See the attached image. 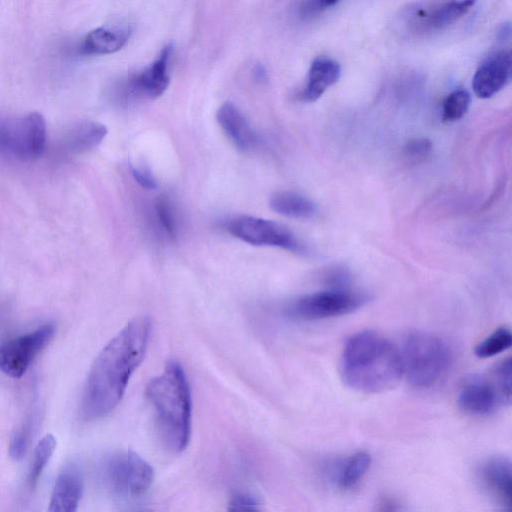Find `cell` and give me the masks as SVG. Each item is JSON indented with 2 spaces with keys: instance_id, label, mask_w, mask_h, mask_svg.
<instances>
[{
  "instance_id": "obj_1",
  "label": "cell",
  "mask_w": 512,
  "mask_h": 512,
  "mask_svg": "<svg viewBox=\"0 0 512 512\" xmlns=\"http://www.w3.org/2000/svg\"><path fill=\"white\" fill-rule=\"evenodd\" d=\"M150 332L148 317L135 318L99 352L83 393L82 411L87 418L104 417L120 402L132 374L144 358Z\"/></svg>"
},
{
  "instance_id": "obj_2",
  "label": "cell",
  "mask_w": 512,
  "mask_h": 512,
  "mask_svg": "<svg viewBox=\"0 0 512 512\" xmlns=\"http://www.w3.org/2000/svg\"><path fill=\"white\" fill-rule=\"evenodd\" d=\"M340 374L355 391H386L403 377L399 348L376 331H359L344 344Z\"/></svg>"
},
{
  "instance_id": "obj_3",
  "label": "cell",
  "mask_w": 512,
  "mask_h": 512,
  "mask_svg": "<svg viewBox=\"0 0 512 512\" xmlns=\"http://www.w3.org/2000/svg\"><path fill=\"white\" fill-rule=\"evenodd\" d=\"M145 394L154 409L164 445L172 452L185 449L190 436L191 395L181 365L170 361L163 372L147 384Z\"/></svg>"
},
{
  "instance_id": "obj_4",
  "label": "cell",
  "mask_w": 512,
  "mask_h": 512,
  "mask_svg": "<svg viewBox=\"0 0 512 512\" xmlns=\"http://www.w3.org/2000/svg\"><path fill=\"white\" fill-rule=\"evenodd\" d=\"M398 348L402 376L417 388H430L437 384L452 363V351L447 342L429 332L409 333Z\"/></svg>"
},
{
  "instance_id": "obj_5",
  "label": "cell",
  "mask_w": 512,
  "mask_h": 512,
  "mask_svg": "<svg viewBox=\"0 0 512 512\" xmlns=\"http://www.w3.org/2000/svg\"><path fill=\"white\" fill-rule=\"evenodd\" d=\"M511 400V358L498 363L490 375H473L461 385L457 402L473 416H487Z\"/></svg>"
},
{
  "instance_id": "obj_6",
  "label": "cell",
  "mask_w": 512,
  "mask_h": 512,
  "mask_svg": "<svg viewBox=\"0 0 512 512\" xmlns=\"http://www.w3.org/2000/svg\"><path fill=\"white\" fill-rule=\"evenodd\" d=\"M102 479L111 494L128 500L138 498L149 490L154 472L149 463L135 452L117 451L105 459Z\"/></svg>"
},
{
  "instance_id": "obj_7",
  "label": "cell",
  "mask_w": 512,
  "mask_h": 512,
  "mask_svg": "<svg viewBox=\"0 0 512 512\" xmlns=\"http://www.w3.org/2000/svg\"><path fill=\"white\" fill-rule=\"evenodd\" d=\"M46 140V122L40 113L31 112L18 118H0L1 155L31 161L43 154Z\"/></svg>"
},
{
  "instance_id": "obj_8",
  "label": "cell",
  "mask_w": 512,
  "mask_h": 512,
  "mask_svg": "<svg viewBox=\"0 0 512 512\" xmlns=\"http://www.w3.org/2000/svg\"><path fill=\"white\" fill-rule=\"evenodd\" d=\"M363 291L344 288H329L302 296L287 309L290 317L299 320H322L349 314L369 301Z\"/></svg>"
},
{
  "instance_id": "obj_9",
  "label": "cell",
  "mask_w": 512,
  "mask_h": 512,
  "mask_svg": "<svg viewBox=\"0 0 512 512\" xmlns=\"http://www.w3.org/2000/svg\"><path fill=\"white\" fill-rule=\"evenodd\" d=\"M476 0H425L410 6L403 13L409 32L430 35L455 24L475 5Z\"/></svg>"
},
{
  "instance_id": "obj_10",
  "label": "cell",
  "mask_w": 512,
  "mask_h": 512,
  "mask_svg": "<svg viewBox=\"0 0 512 512\" xmlns=\"http://www.w3.org/2000/svg\"><path fill=\"white\" fill-rule=\"evenodd\" d=\"M226 229L234 237L251 245L279 247L292 252L304 250L287 227L272 220L242 215L230 219Z\"/></svg>"
},
{
  "instance_id": "obj_11",
  "label": "cell",
  "mask_w": 512,
  "mask_h": 512,
  "mask_svg": "<svg viewBox=\"0 0 512 512\" xmlns=\"http://www.w3.org/2000/svg\"><path fill=\"white\" fill-rule=\"evenodd\" d=\"M173 51L165 45L158 57L143 70L127 76L116 88L119 99L128 102L137 99H155L167 89L170 81L168 67Z\"/></svg>"
},
{
  "instance_id": "obj_12",
  "label": "cell",
  "mask_w": 512,
  "mask_h": 512,
  "mask_svg": "<svg viewBox=\"0 0 512 512\" xmlns=\"http://www.w3.org/2000/svg\"><path fill=\"white\" fill-rule=\"evenodd\" d=\"M55 333V325L46 323L28 334L7 340L0 345V371L20 378L33 359L47 346Z\"/></svg>"
},
{
  "instance_id": "obj_13",
  "label": "cell",
  "mask_w": 512,
  "mask_h": 512,
  "mask_svg": "<svg viewBox=\"0 0 512 512\" xmlns=\"http://www.w3.org/2000/svg\"><path fill=\"white\" fill-rule=\"evenodd\" d=\"M511 73V54L500 50L487 56L477 68L472 88L475 95L487 99L498 93L509 81Z\"/></svg>"
},
{
  "instance_id": "obj_14",
  "label": "cell",
  "mask_w": 512,
  "mask_h": 512,
  "mask_svg": "<svg viewBox=\"0 0 512 512\" xmlns=\"http://www.w3.org/2000/svg\"><path fill=\"white\" fill-rule=\"evenodd\" d=\"M83 489V478L79 467L70 463L56 477L48 511L74 512L77 510Z\"/></svg>"
},
{
  "instance_id": "obj_15",
  "label": "cell",
  "mask_w": 512,
  "mask_h": 512,
  "mask_svg": "<svg viewBox=\"0 0 512 512\" xmlns=\"http://www.w3.org/2000/svg\"><path fill=\"white\" fill-rule=\"evenodd\" d=\"M217 121L227 138L240 151L254 148L257 138L249 122L231 102L223 103L217 111Z\"/></svg>"
},
{
  "instance_id": "obj_16",
  "label": "cell",
  "mask_w": 512,
  "mask_h": 512,
  "mask_svg": "<svg viewBox=\"0 0 512 512\" xmlns=\"http://www.w3.org/2000/svg\"><path fill=\"white\" fill-rule=\"evenodd\" d=\"M341 67L331 58L319 56L315 58L309 68L307 81L299 98L303 102H314L340 78Z\"/></svg>"
},
{
  "instance_id": "obj_17",
  "label": "cell",
  "mask_w": 512,
  "mask_h": 512,
  "mask_svg": "<svg viewBox=\"0 0 512 512\" xmlns=\"http://www.w3.org/2000/svg\"><path fill=\"white\" fill-rule=\"evenodd\" d=\"M511 462L507 457L488 459L481 469L483 482L497 502L506 510L511 509Z\"/></svg>"
},
{
  "instance_id": "obj_18",
  "label": "cell",
  "mask_w": 512,
  "mask_h": 512,
  "mask_svg": "<svg viewBox=\"0 0 512 512\" xmlns=\"http://www.w3.org/2000/svg\"><path fill=\"white\" fill-rule=\"evenodd\" d=\"M130 35L129 28H96L83 38L79 52L84 55L111 54L120 50Z\"/></svg>"
},
{
  "instance_id": "obj_19",
  "label": "cell",
  "mask_w": 512,
  "mask_h": 512,
  "mask_svg": "<svg viewBox=\"0 0 512 512\" xmlns=\"http://www.w3.org/2000/svg\"><path fill=\"white\" fill-rule=\"evenodd\" d=\"M107 135V128L95 121H83L72 126L62 140L66 153L77 155L97 147Z\"/></svg>"
},
{
  "instance_id": "obj_20",
  "label": "cell",
  "mask_w": 512,
  "mask_h": 512,
  "mask_svg": "<svg viewBox=\"0 0 512 512\" xmlns=\"http://www.w3.org/2000/svg\"><path fill=\"white\" fill-rule=\"evenodd\" d=\"M371 465L367 451H357L342 460L332 472L335 485L341 490H351L362 480Z\"/></svg>"
},
{
  "instance_id": "obj_21",
  "label": "cell",
  "mask_w": 512,
  "mask_h": 512,
  "mask_svg": "<svg viewBox=\"0 0 512 512\" xmlns=\"http://www.w3.org/2000/svg\"><path fill=\"white\" fill-rule=\"evenodd\" d=\"M269 205L276 213L290 218L308 219L317 213V206L312 200L292 191L275 192L269 199Z\"/></svg>"
},
{
  "instance_id": "obj_22",
  "label": "cell",
  "mask_w": 512,
  "mask_h": 512,
  "mask_svg": "<svg viewBox=\"0 0 512 512\" xmlns=\"http://www.w3.org/2000/svg\"><path fill=\"white\" fill-rule=\"evenodd\" d=\"M56 444V438L51 434H47L36 445L27 476L29 488L32 489L37 484L42 471L56 448Z\"/></svg>"
},
{
  "instance_id": "obj_23",
  "label": "cell",
  "mask_w": 512,
  "mask_h": 512,
  "mask_svg": "<svg viewBox=\"0 0 512 512\" xmlns=\"http://www.w3.org/2000/svg\"><path fill=\"white\" fill-rule=\"evenodd\" d=\"M512 334L509 328L500 327L479 342L474 353L479 358H490L510 348Z\"/></svg>"
},
{
  "instance_id": "obj_24",
  "label": "cell",
  "mask_w": 512,
  "mask_h": 512,
  "mask_svg": "<svg viewBox=\"0 0 512 512\" xmlns=\"http://www.w3.org/2000/svg\"><path fill=\"white\" fill-rule=\"evenodd\" d=\"M471 97L466 89H456L446 96L442 105L443 122L460 120L468 111Z\"/></svg>"
},
{
  "instance_id": "obj_25",
  "label": "cell",
  "mask_w": 512,
  "mask_h": 512,
  "mask_svg": "<svg viewBox=\"0 0 512 512\" xmlns=\"http://www.w3.org/2000/svg\"><path fill=\"white\" fill-rule=\"evenodd\" d=\"M34 414L35 413H31L26 418L24 423L18 428V430H16L11 439L9 454L15 460L22 459L27 451L35 425Z\"/></svg>"
},
{
  "instance_id": "obj_26",
  "label": "cell",
  "mask_w": 512,
  "mask_h": 512,
  "mask_svg": "<svg viewBox=\"0 0 512 512\" xmlns=\"http://www.w3.org/2000/svg\"><path fill=\"white\" fill-rule=\"evenodd\" d=\"M155 211L161 227L170 238L177 234L176 218L171 202L166 195H160L155 202Z\"/></svg>"
},
{
  "instance_id": "obj_27",
  "label": "cell",
  "mask_w": 512,
  "mask_h": 512,
  "mask_svg": "<svg viewBox=\"0 0 512 512\" xmlns=\"http://www.w3.org/2000/svg\"><path fill=\"white\" fill-rule=\"evenodd\" d=\"M432 142L425 138L412 139L404 147V156L412 162L423 161L432 151Z\"/></svg>"
},
{
  "instance_id": "obj_28",
  "label": "cell",
  "mask_w": 512,
  "mask_h": 512,
  "mask_svg": "<svg viewBox=\"0 0 512 512\" xmlns=\"http://www.w3.org/2000/svg\"><path fill=\"white\" fill-rule=\"evenodd\" d=\"M338 1L339 0H301L298 5V14L304 19L312 18L334 6Z\"/></svg>"
},
{
  "instance_id": "obj_29",
  "label": "cell",
  "mask_w": 512,
  "mask_h": 512,
  "mask_svg": "<svg viewBox=\"0 0 512 512\" xmlns=\"http://www.w3.org/2000/svg\"><path fill=\"white\" fill-rule=\"evenodd\" d=\"M134 179L146 189H154L157 187V181L146 166H131Z\"/></svg>"
},
{
  "instance_id": "obj_30",
  "label": "cell",
  "mask_w": 512,
  "mask_h": 512,
  "mask_svg": "<svg viewBox=\"0 0 512 512\" xmlns=\"http://www.w3.org/2000/svg\"><path fill=\"white\" fill-rule=\"evenodd\" d=\"M259 502L252 496L237 494L229 503L230 510H257Z\"/></svg>"
},
{
  "instance_id": "obj_31",
  "label": "cell",
  "mask_w": 512,
  "mask_h": 512,
  "mask_svg": "<svg viewBox=\"0 0 512 512\" xmlns=\"http://www.w3.org/2000/svg\"><path fill=\"white\" fill-rule=\"evenodd\" d=\"M381 508L380 510H396L398 509L397 503L393 498L383 497L378 503Z\"/></svg>"
}]
</instances>
